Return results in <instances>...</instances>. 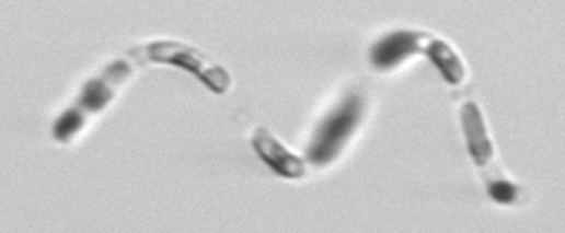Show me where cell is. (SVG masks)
Listing matches in <instances>:
<instances>
[{"label": "cell", "instance_id": "obj_1", "mask_svg": "<svg viewBox=\"0 0 565 233\" xmlns=\"http://www.w3.org/2000/svg\"><path fill=\"white\" fill-rule=\"evenodd\" d=\"M364 109V96L350 92L325 119L321 120L320 127L315 128V135L305 153L308 161L318 166L333 163L359 127Z\"/></svg>", "mask_w": 565, "mask_h": 233}, {"label": "cell", "instance_id": "obj_2", "mask_svg": "<svg viewBox=\"0 0 565 233\" xmlns=\"http://www.w3.org/2000/svg\"><path fill=\"white\" fill-rule=\"evenodd\" d=\"M143 58L151 63H169L186 69L187 73H194L215 94L230 91V73L195 46L180 40H153L143 48Z\"/></svg>", "mask_w": 565, "mask_h": 233}, {"label": "cell", "instance_id": "obj_3", "mask_svg": "<svg viewBox=\"0 0 565 233\" xmlns=\"http://www.w3.org/2000/svg\"><path fill=\"white\" fill-rule=\"evenodd\" d=\"M430 37L418 31H392L371 48V63L380 71L397 68L411 56L424 53Z\"/></svg>", "mask_w": 565, "mask_h": 233}, {"label": "cell", "instance_id": "obj_4", "mask_svg": "<svg viewBox=\"0 0 565 233\" xmlns=\"http://www.w3.org/2000/svg\"><path fill=\"white\" fill-rule=\"evenodd\" d=\"M130 77H132V66L125 60L115 61L102 75L90 79L89 83L82 86L81 98L77 106L81 107L84 114L104 112L115 98L117 89Z\"/></svg>", "mask_w": 565, "mask_h": 233}, {"label": "cell", "instance_id": "obj_5", "mask_svg": "<svg viewBox=\"0 0 565 233\" xmlns=\"http://www.w3.org/2000/svg\"><path fill=\"white\" fill-rule=\"evenodd\" d=\"M253 148L258 158L266 163V165L279 174L282 178L289 180H298L304 178L305 163L302 159L290 153L285 145H282L276 136L272 135L266 128H258L253 136Z\"/></svg>", "mask_w": 565, "mask_h": 233}, {"label": "cell", "instance_id": "obj_6", "mask_svg": "<svg viewBox=\"0 0 565 233\" xmlns=\"http://www.w3.org/2000/svg\"><path fill=\"white\" fill-rule=\"evenodd\" d=\"M461 123L470 158L474 159L477 166L489 165L495 158V150H493L492 138L487 135L484 114L476 102H466L461 107Z\"/></svg>", "mask_w": 565, "mask_h": 233}, {"label": "cell", "instance_id": "obj_7", "mask_svg": "<svg viewBox=\"0 0 565 233\" xmlns=\"http://www.w3.org/2000/svg\"><path fill=\"white\" fill-rule=\"evenodd\" d=\"M424 54L430 58L431 63L439 69L441 77L446 79L451 86H459L466 77V68L462 63L459 54L454 53V48L447 45L441 38H431L424 48Z\"/></svg>", "mask_w": 565, "mask_h": 233}, {"label": "cell", "instance_id": "obj_8", "mask_svg": "<svg viewBox=\"0 0 565 233\" xmlns=\"http://www.w3.org/2000/svg\"><path fill=\"white\" fill-rule=\"evenodd\" d=\"M84 125H87V114L81 107H69L68 112H64L60 119L56 120L53 128L54 138L61 143L71 142Z\"/></svg>", "mask_w": 565, "mask_h": 233}, {"label": "cell", "instance_id": "obj_9", "mask_svg": "<svg viewBox=\"0 0 565 233\" xmlns=\"http://www.w3.org/2000/svg\"><path fill=\"white\" fill-rule=\"evenodd\" d=\"M487 194L493 201L500 205H514L518 199V188L514 186L512 182L503 180V178L487 182Z\"/></svg>", "mask_w": 565, "mask_h": 233}]
</instances>
